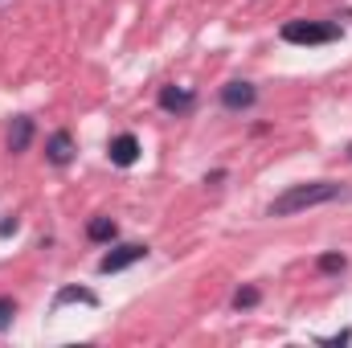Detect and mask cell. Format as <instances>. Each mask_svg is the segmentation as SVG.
Instances as JSON below:
<instances>
[{
  "mask_svg": "<svg viewBox=\"0 0 352 348\" xmlns=\"http://www.w3.org/2000/svg\"><path fill=\"white\" fill-rule=\"evenodd\" d=\"M45 156H50L54 164H70V156H74V140H70V131H58V135H50V144H45Z\"/></svg>",
  "mask_w": 352,
  "mask_h": 348,
  "instance_id": "6",
  "label": "cell"
},
{
  "mask_svg": "<svg viewBox=\"0 0 352 348\" xmlns=\"http://www.w3.org/2000/svg\"><path fill=\"white\" fill-rule=\"evenodd\" d=\"M62 303H87V307H94V303H98V295L87 291V287H62V291H58V299H54V307H62Z\"/></svg>",
  "mask_w": 352,
  "mask_h": 348,
  "instance_id": "9",
  "label": "cell"
},
{
  "mask_svg": "<svg viewBox=\"0 0 352 348\" xmlns=\"http://www.w3.org/2000/svg\"><path fill=\"white\" fill-rule=\"evenodd\" d=\"M29 140H33V119H12V131H8V152H25L29 148Z\"/></svg>",
  "mask_w": 352,
  "mask_h": 348,
  "instance_id": "7",
  "label": "cell"
},
{
  "mask_svg": "<svg viewBox=\"0 0 352 348\" xmlns=\"http://www.w3.org/2000/svg\"><path fill=\"white\" fill-rule=\"evenodd\" d=\"M12 316H16V303H12L8 295H0V332L12 324Z\"/></svg>",
  "mask_w": 352,
  "mask_h": 348,
  "instance_id": "13",
  "label": "cell"
},
{
  "mask_svg": "<svg viewBox=\"0 0 352 348\" xmlns=\"http://www.w3.org/2000/svg\"><path fill=\"white\" fill-rule=\"evenodd\" d=\"M340 37V25L332 21H287L283 25V41L291 45H328Z\"/></svg>",
  "mask_w": 352,
  "mask_h": 348,
  "instance_id": "2",
  "label": "cell"
},
{
  "mask_svg": "<svg viewBox=\"0 0 352 348\" xmlns=\"http://www.w3.org/2000/svg\"><path fill=\"white\" fill-rule=\"evenodd\" d=\"M349 340H352V332H340V336H328V340H320V345H332V348H336V345H349Z\"/></svg>",
  "mask_w": 352,
  "mask_h": 348,
  "instance_id": "15",
  "label": "cell"
},
{
  "mask_svg": "<svg viewBox=\"0 0 352 348\" xmlns=\"http://www.w3.org/2000/svg\"><path fill=\"white\" fill-rule=\"evenodd\" d=\"M340 193H344V188H340V184H332V180L295 184V188H287L283 197H274V201H270V217H291V213H299V209H311V205L336 201Z\"/></svg>",
  "mask_w": 352,
  "mask_h": 348,
  "instance_id": "1",
  "label": "cell"
},
{
  "mask_svg": "<svg viewBox=\"0 0 352 348\" xmlns=\"http://www.w3.org/2000/svg\"><path fill=\"white\" fill-rule=\"evenodd\" d=\"M349 156H352V148H349Z\"/></svg>",
  "mask_w": 352,
  "mask_h": 348,
  "instance_id": "16",
  "label": "cell"
},
{
  "mask_svg": "<svg viewBox=\"0 0 352 348\" xmlns=\"http://www.w3.org/2000/svg\"><path fill=\"white\" fill-rule=\"evenodd\" d=\"M316 266H320L324 274H340V270L349 266V259H344L340 250H328V254H320V262H316Z\"/></svg>",
  "mask_w": 352,
  "mask_h": 348,
  "instance_id": "11",
  "label": "cell"
},
{
  "mask_svg": "<svg viewBox=\"0 0 352 348\" xmlns=\"http://www.w3.org/2000/svg\"><path fill=\"white\" fill-rule=\"evenodd\" d=\"M140 259H148V246H135V242H127V246H115L111 254H102L98 270H102V274H115V270H127V266H135Z\"/></svg>",
  "mask_w": 352,
  "mask_h": 348,
  "instance_id": "3",
  "label": "cell"
},
{
  "mask_svg": "<svg viewBox=\"0 0 352 348\" xmlns=\"http://www.w3.org/2000/svg\"><path fill=\"white\" fill-rule=\"evenodd\" d=\"M8 234H16V217H4L0 221V238H8Z\"/></svg>",
  "mask_w": 352,
  "mask_h": 348,
  "instance_id": "14",
  "label": "cell"
},
{
  "mask_svg": "<svg viewBox=\"0 0 352 348\" xmlns=\"http://www.w3.org/2000/svg\"><path fill=\"white\" fill-rule=\"evenodd\" d=\"M87 234H90V242H115V234H119V230H115V221H111V217H94V221L87 226Z\"/></svg>",
  "mask_w": 352,
  "mask_h": 348,
  "instance_id": "10",
  "label": "cell"
},
{
  "mask_svg": "<svg viewBox=\"0 0 352 348\" xmlns=\"http://www.w3.org/2000/svg\"><path fill=\"white\" fill-rule=\"evenodd\" d=\"M107 156H111V164L131 168V164L140 160V140H135V135H115V140L107 144Z\"/></svg>",
  "mask_w": 352,
  "mask_h": 348,
  "instance_id": "4",
  "label": "cell"
},
{
  "mask_svg": "<svg viewBox=\"0 0 352 348\" xmlns=\"http://www.w3.org/2000/svg\"><path fill=\"white\" fill-rule=\"evenodd\" d=\"M254 303H258V287H242L234 295V307H254Z\"/></svg>",
  "mask_w": 352,
  "mask_h": 348,
  "instance_id": "12",
  "label": "cell"
},
{
  "mask_svg": "<svg viewBox=\"0 0 352 348\" xmlns=\"http://www.w3.org/2000/svg\"><path fill=\"white\" fill-rule=\"evenodd\" d=\"M160 107H164V111H188V107H192V94L180 90V87H164L160 90Z\"/></svg>",
  "mask_w": 352,
  "mask_h": 348,
  "instance_id": "8",
  "label": "cell"
},
{
  "mask_svg": "<svg viewBox=\"0 0 352 348\" xmlns=\"http://www.w3.org/2000/svg\"><path fill=\"white\" fill-rule=\"evenodd\" d=\"M254 98H258V94H254L250 83H226V87H221V102H226L230 111H246Z\"/></svg>",
  "mask_w": 352,
  "mask_h": 348,
  "instance_id": "5",
  "label": "cell"
}]
</instances>
